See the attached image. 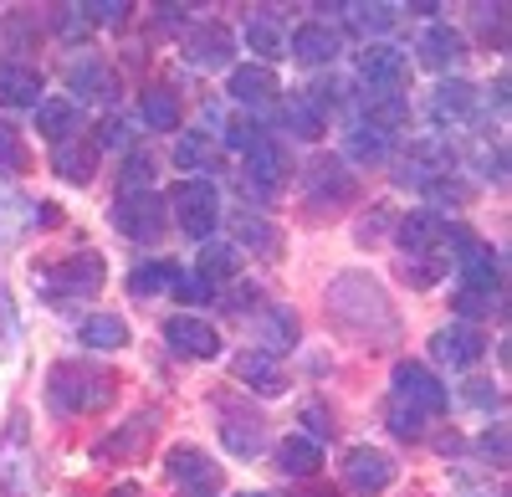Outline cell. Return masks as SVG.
<instances>
[{"mask_svg":"<svg viewBox=\"0 0 512 497\" xmlns=\"http://www.w3.org/2000/svg\"><path fill=\"white\" fill-rule=\"evenodd\" d=\"M256 139H262V134H256V129H251V123H241V118H236V123H231V129H226V144H231V149H241V154H246V149H251Z\"/></svg>","mask_w":512,"mask_h":497,"instance_id":"52","label":"cell"},{"mask_svg":"<svg viewBox=\"0 0 512 497\" xmlns=\"http://www.w3.org/2000/svg\"><path fill=\"white\" fill-rule=\"evenodd\" d=\"M164 472L175 477L190 497H210V492H221V467L210 462L205 451H195V446H169Z\"/></svg>","mask_w":512,"mask_h":497,"instance_id":"10","label":"cell"},{"mask_svg":"<svg viewBox=\"0 0 512 497\" xmlns=\"http://www.w3.org/2000/svg\"><path fill=\"white\" fill-rule=\"evenodd\" d=\"M108 497H139V487H113Z\"/></svg>","mask_w":512,"mask_h":497,"instance_id":"57","label":"cell"},{"mask_svg":"<svg viewBox=\"0 0 512 497\" xmlns=\"http://www.w3.org/2000/svg\"><path fill=\"white\" fill-rule=\"evenodd\" d=\"M405 118H410V103L400 93H369V118L364 123H374V129H384V134H395Z\"/></svg>","mask_w":512,"mask_h":497,"instance_id":"38","label":"cell"},{"mask_svg":"<svg viewBox=\"0 0 512 497\" xmlns=\"http://www.w3.org/2000/svg\"><path fill=\"white\" fill-rule=\"evenodd\" d=\"M169 205H175L185 236L210 241V231H216V221H221V190L216 185L210 180H180L175 190H169Z\"/></svg>","mask_w":512,"mask_h":497,"instance_id":"4","label":"cell"},{"mask_svg":"<svg viewBox=\"0 0 512 497\" xmlns=\"http://www.w3.org/2000/svg\"><path fill=\"white\" fill-rule=\"evenodd\" d=\"M354 190H359V180L349 175L344 159H313V170H308V200L344 205V200H354Z\"/></svg>","mask_w":512,"mask_h":497,"instance_id":"17","label":"cell"},{"mask_svg":"<svg viewBox=\"0 0 512 497\" xmlns=\"http://www.w3.org/2000/svg\"><path fill=\"white\" fill-rule=\"evenodd\" d=\"M456 313L477 328V318H492V313H502V298H487V293H472V287H461L456 293Z\"/></svg>","mask_w":512,"mask_h":497,"instance_id":"44","label":"cell"},{"mask_svg":"<svg viewBox=\"0 0 512 497\" xmlns=\"http://www.w3.org/2000/svg\"><path fill=\"white\" fill-rule=\"evenodd\" d=\"M425 113H431L441 129H466V123H477V113H482V93L466 77H451V82H441V88L431 93Z\"/></svg>","mask_w":512,"mask_h":497,"instance_id":"9","label":"cell"},{"mask_svg":"<svg viewBox=\"0 0 512 497\" xmlns=\"http://www.w3.org/2000/svg\"><path fill=\"white\" fill-rule=\"evenodd\" d=\"M241 41H246V52H256V57H262V67H267V62H277V57H287V36L277 31V21H272L267 11L246 21Z\"/></svg>","mask_w":512,"mask_h":497,"instance_id":"29","label":"cell"},{"mask_svg":"<svg viewBox=\"0 0 512 497\" xmlns=\"http://www.w3.org/2000/svg\"><path fill=\"white\" fill-rule=\"evenodd\" d=\"M231 272H236V246L205 241V252H200V277H205V282H221V277H231Z\"/></svg>","mask_w":512,"mask_h":497,"instance_id":"41","label":"cell"},{"mask_svg":"<svg viewBox=\"0 0 512 497\" xmlns=\"http://www.w3.org/2000/svg\"><path fill=\"white\" fill-rule=\"evenodd\" d=\"M149 431H154V416H139L128 431H113V436H103L98 446H93V462H113V457H134V451L149 441Z\"/></svg>","mask_w":512,"mask_h":497,"instance_id":"31","label":"cell"},{"mask_svg":"<svg viewBox=\"0 0 512 497\" xmlns=\"http://www.w3.org/2000/svg\"><path fill=\"white\" fill-rule=\"evenodd\" d=\"M0 103L6 108H36L41 103V72L26 62H0Z\"/></svg>","mask_w":512,"mask_h":497,"instance_id":"22","label":"cell"},{"mask_svg":"<svg viewBox=\"0 0 512 497\" xmlns=\"http://www.w3.org/2000/svg\"><path fill=\"white\" fill-rule=\"evenodd\" d=\"M246 175L262 185V190H272L282 175H287V159H282V149H277V139H256L251 149H246Z\"/></svg>","mask_w":512,"mask_h":497,"instance_id":"27","label":"cell"},{"mask_svg":"<svg viewBox=\"0 0 512 497\" xmlns=\"http://www.w3.org/2000/svg\"><path fill=\"white\" fill-rule=\"evenodd\" d=\"M77 339H82V349H123L128 344V323L118 313H93V318H82Z\"/></svg>","mask_w":512,"mask_h":497,"instance_id":"30","label":"cell"},{"mask_svg":"<svg viewBox=\"0 0 512 497\" xmlns=\"http://www.w3.org/2000/svg\"><path fill=\"white\" fill-rule=\"evenodd\" d=\"M446 267H451V257H405V262H400V277H405L410 287H431V282H441Z\"/></svg>","mask_w":512,"mask_h":497,"instance_id":"42","label":"cell"},{"mask_svg":"<svg viewBox=\"0 0 512 497\" xmlns=\"http://www.w3.org/2000/svg\"><path fill=\"white\" fill-rule=\"evenodd\" d=\"M420 62L431 67V72H451V67H461L466 62V41H461V31H451V26H425V36H420Z\"/></svg>","mask_w":512,"mask_h":497,"instance_id":"20","label":"cell"},{"mask_svg":"<svg viewBox=\"0 0 512 497\" xmlns=\"http://www.w3.org/2000/svg\"><path fill=\"white\" fill-rule=\"evenodd\" d=\"M205 159H210V139L205 134H185L175 144V164H180V170H205Z\"/></svg>","mask_w":512,"mask_h":497,"instance_id":"46","label":"cell"},{"mask_svg":"<svg viewBox=\"0 0 512 497\" xmlns=\"http://www.w3.org/2000/svg\"><path fill=\"white\" fill-rule=\"evenodd\" d=\"M77 123H82V113H77L72 98H41V103H36V129H41V139L67 144V139L77 134Z\"/></svg>","mask_w":512,"mask_h":497,"instance_id":"24","label":"cell"},{"mask_svg":"<svg viewBox=\"0 0 512 497\" xmlns=\"http://www.w3.org/2000/svg\"><path fill=\"white\" fill-rule=\"evenodd\" d=\"M103 257L98 252H77V257H67V262H57V267H41L36 272V293L47 298L52 308H62V303H72V298H93L98 287H103Z\"/></svg>","mask_w":512,"mask_h":497,"instance_id":"3","label":"cell"},{"mask_svg":"<svg viewBox=\"0 0 512 497\" xmlns=\"http://www.w3.org/2000/svg\"><path fill=\"white\" fill-rule=\"evenodd\" d=\"M303 497H344V492H333V487H308Z\"/></svg>","mask_w":512,"mask_h":497,"instance_id":"56","label":"cell"},{"mask_svg":"<svg viewBox=\"0 0 512 497\" xmlns=\"http://www.w3.org/2000/svg\"><path fill=\"white\" fill-rule=\"evenodd\" d=\"M47 395H52V410L57 416H88V410H103L113 400V375L98 364H57L52 380H47Z\"/></svg>","mask_w":512,"mask_h":497,"instance_id":"2","label":"cell"},{"mask_svg":"<svg viewBox=\"0 0 512 497\" xmlns=\"http://www.w3.org/2000/svg\"><path fill=\"white\" fill-rule=\"evenodd\" d=\"M390 431H395L400 441H420V436H425V416H415L410 405L390 400Z\"/></svg>","mask_w":512,"mask_h":497,"instance_id":"47","label":"cell"},{"mask_svg":"<svg viewBox=\"0 0 512 497\" xmlns=\"http://www.w3.org/2000/svg\"><path fill=\"white\" fill-rule=\"evenodd\" d=\"M344 482L359 497H379V492H390V482H395V462L384 457V451H374V446H354L344 457Z\"/></svg>","mask_w":512,"mask_h":497,"instance_id":"11","label":"cell"},{"mask_svg":"<svg viewBox=\"0 0 512 497\" xmlns=\"http://www.w3.org/2000/svg\"><path fill=\"white\" fill-rule=\"evenodd\" d=\"M149 175H154V159L149 154H128V164H123V195H139L144 185H149Z\"/></svg>","mask_w":512,"mask_h":497,"instance_id":"48","label":"cell"},{"mask_svg":"<svg viewBox=\"0 0 512 497\" xmlns=\"http://www.w3.org/2000/svg\"><path fill=\"white\" fill-rule=\"evenodd\" d=\"M246 497H272V492H246Z\"/></svg>","mask_w":512,"mask_h":497,"instance_id":"58","label":"cell"},{"mask_svg":"<svg viewBox=\"0 0 512 497\" xmlns=\"http://www.w3.org/2000/svg\"><path fill=\"white\" fill-rule=\"evenodd\" d=\"M103 149H123L128 144V118H103Z\"/></svg>","mask_w":512,"mask_h":497,"instance_id":"50","label":"cell"},{"mask_svg":"<svg viewBox=\"0 0 512 497\" xmlns=\"http://www.w3.org/2000/svg\"><path fill=\"white\" fill-rule=\"evenodd\" d=\"M67 82H72L82 98H108V93H113V77H108V67H103L98 57L72 62V67H67Z\"/></svg>","mask_w":512,"mask_h":497,"instance_id":"34","label":"cell"},{"mask_svg":"<svg viewBox=\"0 0 512 497\" xmlns=\"http://www.w3.org/2000/svg\"><path fill=\"white\" fill-rule=\"evenodd\" d=\"M466 400L477 410H497V390H487V385H466Z\"/></svg>","mask_w":512,"mask_h":497,"instance_id":"54","label":"cell"},{"mask_svg":"<svg viewBox=\"0 0 512 497\" xmlns=\"http://www.w3.org/2000/svg\"><path fill=\"white\" fill-rule=\"evenodd\" d=\"M256 339H262L267 349L262 354H282V349H292L297 344V313L292 308H282V303H272V308H262V318H256Z\"/></svg>","mask_w":512,"mask_h":497,"instance_id":"26","label":"cell"},{"mask_svg":"<svg viewBox=\"0 0 512 497\" xmlns=\"http://www.w3.org/2000/svg\"><path fill=\"white\" fill-rule=\"evenodd\" d=\"M57 26L67 31V36H88V21L77 16V6H62V16H57Z\"/></svg>","mask_w":512,"mask_h":497,"instance_id":"53","label":"cell"},{"mask_svg":"<svg viewBox=\"0 0 512 497\" xmlns=\"http://www.w3.org/2000/svg\"><path fill=\"white\" fill-rule=\"evenodd\" d=\"M26 164H31V154H26L21 129L0 118V180H16V175H26Z\"/></svg>","mask_w":512,"mask_h":497,"instance_id":"36","label":"cell"},{"mask_svg":"<svg viewBox=\"0 0 512 497\" xmlns=\"http://www.w3.org/2000/svg\"><path fill=\"white\" fill-rule=\"evenodd\" d=\"M139 108H144V123H149V129H159V134L180 129V98H175V93L149 88V93L139 98Z\"/></svg>","mask_w":512,"mask_h":497,"instance_id":"35","label":"cell"},{"mask_svg":"<svg viewBox=\"0 0 512 497\" xmlns=\"http://www.w3.org/2000/svg\"><path fill=\"white\" fill-rule=\"evenodd\" d=\"M175 298H180V303H195V308H200V303H216V282H205L200 272H195V277L180 272V277H175Z\"/></svg>","mask_w":512,"mask_h":497,"instance_id":"45","label":"cell"},{"mask_svg":"<svg viewBox=\"0 0 512 497\" xmlns=\"http://www.w3.org/2000/svg\"><path fill=\"white\" fill-rule=\"evenodd\" d=\"M359 77L369 82V88H379V93H395L400 82L410 77V62H405L400 47H390V41H369V47L359 52Z\"/></svg>","mask_w":512,"mask_h":497,"instance_id":"13","label":"cell"},{"mask_svg":"<svg viewBox=\"0 0 512 497\" xmlns=\"http://www.w3.org/2000/svg\"><path fill=\"white\" fill-rule=\"evenodd\" d=\"M318 462H323V446L308 441V436H287V441L277 446V472H282V477H313Z\"/></svg>","mask_w":512,"mask_h":497,"instance_id":"28","label":"cell"},{"mask_svg":"<svg viewBox=\"0 0 512 497\" xmlns=\"http://www.w3.org/2000/svg\"><path fill=\"white\" fill-rule=\"evenodd\" d=\"M0 487L11 497L31 492V446H26V410L11 416V436L0 441Z\"/></svg>","mask_w":512,"mask_h":497,"instance_id":"12","label":"cell"},{"mask_svg":"<svg viewBox=\"0 0 512 497\" xmlns=\"http://www.w3.org/2000/svg\"><path fill=\"white\" fill-rule=\"evenodd\" d=\"M128 11H134L128 0H82V6H77V16L88 21V26H93V21H98V26H123Z\"/></svg>","mask_w":512,"mask_h":497,"instance_id":"43","label":"cell"},{"mask_svg":"<svg viewBox=\"0 0 512 497\" xmlns=\"http://www.w3.org/2000/svg\"><path fill=\"white\" fill-rule=\"evenodd\" d=\"M164 344L175 349V354H185V359H216L221 354V334L205 318H190V313L164 323Z\"/></svg>","mask_w":512,"mask_h":497,"instance_id":"15","label":"cell"},{"mask_svg":"<svg viewBox=\"0 0 512 497\" xmlns=\"http://www.w3.org/2000/svg\"><path fill=\"white\" fill-rule=\"evenodd\" d=\"M451 170H456L451 144H441V139H410V154L395 164V180L415 185V190H431V185L451 180Z\"/></svg>","mask_w":512,"mask_h":497,"instance_id":"5","label":"cell"},{"mask_svg":"<svg viewBox=\"0 0 512 497\" xmlns=\"http://www.w3.org/2000/svg\"><path fill=\"white\" fill-rule=\"evenodd\" d=\"M328 313L349 328V334H359V339H395V308H390V298H384V287L374 282V277H364V272H344L333 287H328Z\"/></svg>","mask_w":512,"mask_h":497,"instance_id":"1","label":"cell"},{"mask_svg":"<svg viewBox=\"0 0 512 497\" xmlns=\"http://www.w3.org/2000/svg\"><path fill=\"white\" fill-rule=\"evenodd\" d=\"M221 436L236 457H256V451L267 446V431H262V416H226L221 421Z\"/></svg>","mask_w":512,"mask_h":497,"instance_id":"32","label":"cell"},{"mask_svg":"<svg viewBox=\"0 0 512 497\" xmlns=\"http://www.w3.org/2000/svg\"><path fill=\"white\" fill-rule=\"evenodd\" d=\"M52 170H57L62 180H72V185H88V180L98 175V144H82V139L57 144V154H52Z\"/></svg>","mask_w":512,"mask_h":497,"instance_id":"25","label":"cell"},{"mask_svg":"<svg viewBox=\"0 0 512 497\" xmlns=\"http://www.w3.org/2000/svg\"><path fill=\"white\" fill-rule=\"evenodd\" d=\"M57 216H62V211H57L52 200H41V205H31V226H57Z\"/></svg>","mask_w":512,"mask_h":497,"instance_id":"55","label":"cell"},{"mask_svg":"<svg viewBox=\"0 0 512 497\" xmlns=\"http://www.w3.org/2000/svg\"><path fill=\"white\" fill-rule=\"evenodd\" d=\"M451 236H456V226H451L441 211H410V216L400 221L405 257H446V252H451Z\"/></svg>","mask_w":512,"mask_h":497,"instance_id":"7","label":"cell"},{"mask_svg":"<svg viewBox=\"0 0 512 497\" xmlns=\"http://www.w3.org/2000/svg\"><path fill=\"white\" fill-rule=\"evenodd\" d=\"M287 52L297 62H308V67H328L338 57V31H328V21H303V26L292 31Z\"/></svg>","mask_w":512,"mask_h":497,"instance_id":"19","label":"cell"},{"mask_svg":"<svg viewBox=\"0 0 512 497\" xmlns=\"http://www.w3.org/2000/svg\"><path fill=\"white\" fill-rule=\"evenodd\" d=\"M395 400L400 405H410L415 410V416H425V421H431V416H441V410H446V385L431 375V369H425V364H395Z\"/></svg>","mask_w":512,"mask_h":497,"instance_id":"6","label":"cell"},{"mask_svg":"<svg viewBox=\"0 0 512 497\" xmlns=\"http://www.w3.org/2000/svg\"><path fill=\"white\" fill-rule=\"evenodd\" d=\"M175 277H180V267L159 257V262H144L134 277H128V287H134L139 298H154V293H164V287H175Z\"/></svg>","mask_w":512,"mask_h":497,"instance_id":"39","label":"cell"},{"mask_svg":"<svg viewBox=\"0 0 512 497\" xmlns=\"http://www.w3.org/2000/svg\"><path fill=\"white\" fill-rule=\"evenodd\" d=\"M482 457H492V467H502V462H507V431H502V426L482 436Z\"/></svg>","mask_w":512,"mask_h":497,"instance_id":"51","label":"cell"},{"mask_svg":"<svg viewBox=\"0 0 512 497\" xmlns=\"http://www.w3.org/2000/svg\"><path fill=\"white\" fill-rule=\"evenodd\" d=\"M236 380H241L246 390H256V395H282V390H287L282 364H277L272 354H262V349H246V354L236 359Z\"/></svg>","mask_w":512,"mask_h":497,"instance_id":"21","label":"cell"},{"mask_svg":"<svg viewBox=\"0 0 512 497\" xmlns=\"http://www.w3.org/2000/svg\"><path fill=\"white\" fill-rule=\"evenodd\" d=\"M349 16V26H359L364 36H379V31H390L400 21V6H338Z\"/></svg>","mask_w":512,"mask_h":497,"instance_id":"40","label":"cell"},{"mask_svg":"<svg viewBox=\"0 0 512 497\" xmlns=\"http://www.w3.org/2000/svg\"><path fill=\"white\" fill-rule=\"evenodd\" d=\"M231 52H236V36H231L221 21H205V26H195V31L185 36V62H190V67L216 72V67L231 62Z\"/></svg>","mask_w":512,"mask_h":497,"instance_id":"16","label":"cell"},{"mask_svg":"<svg viewBox=\"0 0 512 497\" xmlns=\"http://www.w3.org/2000/svg\"><path fill=\"white\" fill-rule=\"evenodd\" d=\"M431 354L441 364H451V369H472L487 354V339H482V328H472V323H446V328H436Z\"/></svg>","mask_w":512,"mask_h":497,"instance_id":"14","label":"cell"},{"mask_svg":"<svg viewBox=\"0 0 512 497\" xmlns=\"http://www.w3.org/2000/svg\"><path fill=\"white\" fill-rule=\"evenodd\" d=\"M303 421H308V441H318V436H333V416L323 405H303Z\"/></svg>","mask_w":512,"mask_h":497,"instance_id":"49","label":"cell"},{"mask_svg":"<svg viewBox=\"0 0 512 497\" xmlns=\"http://www.w3.org/2000/svg\"><path fill=\"white\" fill-rule=\"evenodd\" d=\"M282 123H287V134H297V139H323L328 134V113L297 88V93H287V103H282Z\"/></svg>","mask_w":512,"mask_h":497,"instance_id":"23","label":"cell"},{"mask_svg":"<svg viewBox=\"0 0 512 497\" xmlns=\"http://www.w3.org/2000/svg\"><path fill=\"white\" fill-rule=\"evenodd\" d=\"M390 144H395V134L374 129V123H354V134H349V159H359V164H374V159H384V154H390Z\"/></svg>","mask_w":512,"mask_h":497,"instance_id":"37","label":"cell"},{"mask_svg":"<svg viewBox=\"0 0 512 497\" xmlns=\"http://www.w3.org/2000/svg\"><path fill=\"white\" fill-rule=\"evenodd\" d=\"M236 241L246 246V252H256V257H277L282 252V231L272 221H262V216H236Z\"/></svg>","mask_w":512,"mask_h":497,"instance_id":"33","label":"cell"},{"mask_svg":"<svg viewBox=\"0 0 512 497\" xmlns=\"http://www.w3.org/2000/svg\"><path fill=\"white\" fill-rule=\"evenodd\" d=\"M226 93H231L241 108H267L282 88H277V72H272V67H262V62H246V67H236V72H231Z\"/></svg>","mask_w":512,"mask_h":497,"instance_id":"18","label":"cell"},{"mask_svg":"<svg viewBox=\"0 0 512 497\" xmlns=\"http://www.w3.org/2000/svg\"><path fill=\"white\" fill-rule=\"evenodd\" d=\"M113 226H118L128 241H154V236L164 231V195H154V190L118 195V205H113Z\"/></svg>","mask_w":512,"mask_h":497,"instance_id":"8","label":"cell"}]
</instances>
